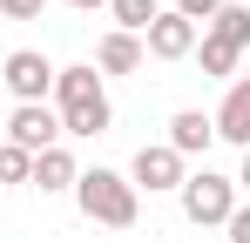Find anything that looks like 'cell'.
Returning a JSON list of instances; mask_svg holds the SVG:
<instances>
[{
	"mask_svg": "<svg viewBox=\"0 0 250 243\" xmlns=\"http://www.w3.org/2000/svg\"><path fill=\"white\" fill-rule=\"evenodd\" d=\"M54 115H61V135H102L115 108H108V88L95 68H54Z\"/></svg>",
	"mask_w": 250,
	"mask_h": 243,
	"instance_id": "obj_1",
	"label": "cell"
},
{
	"mask_svg": "<svg viewBox=\"0 0 250 243\" xmlns=\"http://www.w3.org/2000/svg\"><path fill=\"white\" fill-rule=\"evenodd\" d=\"M75 202H82L88 223H108V230H128V223L142 216L135 182L115 176V169H82V176H75Z\"/></svg>",
	"mask_w": 250,
	"mask_h": 243,
	"instance_id": "obj_2",
	"label": "cell"
},
{
	"mask_svg": "<svg viewBox=\"0 0 250 243\" xmlns=\"http://www.w3.org/2000/svg\"><path fill=\"white\" fill-rule=\"evenodd\" d=\"M244 47H250V7H223L209 20V34L196 40V61H203V75H237Z\"/></svg>",
	"mask_w": 250,
	"mask_h": 243,
	"instance_id": "obj_3",
	"label": "cell"
},
{
	"mask_svg": "<svg viewBox=\"0 0 250 243\" xmlns=\"http://www.w3.org/2000/svg\"><path fill=\"white\" fill-rule=\"evenodd\" d=\"M183 216L189 223H230V209H237V182L230 176H216V169H196V176H183Z\"/></svg>",
	"mask_w": 250,
	"mask_h": 243,
	"instance_id": "obj_4",
	"label": "cell"
},
{
	"mask_svg": "<svg viewBox=\"0 0 250 243\" xmlns=\"http://www.w3.org/2000/svg\"><path fill=\"white\" fill-rule=\"evenodd\" d=\"M0 142H14V149L41 156V149H54V142H61V115H54V108H41V101H21V108L7 115V128H0Z\"/></svg>",
	"mask_w": 250,
	"mask_h": 243,
	"instance_id": "obj_5",
	"label": "cell"
},
{
	"mask_svg": "<svg viewBox=\"0 0 250 243\" xmlns=\"http://www.w3.org/2000/svg\"><path fill=\"white\" fill-rule=\"evenodd\" d=\"M0 81L14 88V101H41L47 88H54V68H47V54H34V47H14L0 61Z\"/></svg>",
	"mask_w": 250,
	"mask_h": 243,
	"instance_id": "obj_6",
	"label": "cell"
},
{
	"mask_svg": "<svg viewBox=\"0 0 250 243\" xmlns=\"http://www.w3.org/2000/svg\"><path fill=\"white\" fill-rule=\"evenodd\" d=\"M142 54H156V61H189V54H196V20H183V14H156L149 34H142Z\"/></svg>",
	"mask_w": 250,
	"mask_h": 243,
	"instance_id": "obj_7",
	"label": "cell"
},
{
	"mask_svg": "<svg viewBox=\"0 0 250 243\" xmlns=\"http://www.w3.org/2000/svg\"><path fill=\"white\" fill-rule=\"evenodd\" d=\"M183 176H189V169H183V156H176L169 142L142 149L135 169H128V182H135V189H149V196H156V189H183Z\"/></svg>",
	"mask_w": 250,
	"mask_h": 243,
	"instance_id": "obj_8",
	"label": "cell"
},
{
	"mask_svg": "<svg viewBox=\"0 0 250 243\" xmlns=\"http://www.w3.org/2000/svg\"><path fill=\"white\" fill-rule=\"evenodd\" d=\"M216 135L223 142H237V149H250V75L244 81H230V95H223V108H216Z\"/></svg>",
	"mask_w": 250,
	"mask_h": 243,
	"instance_id": "obj_9",
	"label": "cell"
},
{
	"mask_svg": "<svg viewBox=\"0 0 250 243\" xmlns=\"http://www.w3.org/2000/svg\"><path fill=\"white\" fill-rule=\"evenodd\" d=\"M209 135H216V122H209L203 108H183V115L169 122V149H176V156H203Z\"/></svg>",
	"mask_w": 250,
	"mask_h": 243,
	"instance_id": "obj_10",
	"label": "cell"
},
{
	"mask_svg": "<svg viewBox=\"0 0 250 243\" xmlns=\"http://www.w3.org/2000/svg\"><path fill=\"white\" fill-rule=\"evenodd\" d=\"M95 68H102V75H135V68H142V34H102Z\"/></svg>",
	"mask_w": 250,
	"mask_h": 243,
	"instance_id": "obj_11",
	"label": "cell"
},
{
	"mask_svg": "<svg viewBox=\"0 0 250 243\" xmlns=\"http://www.w3.org/2000/svg\"><path fill=\"white\" fill-rule=\"evenodd\" d=\"M75 176H82V169H75V156H68L61 142L34 156V189H75Z\"/></svg>",
	"mask_w": 250,
	"mask_h": 243,
	"instance_id": "obj_12",
	"label": "cell"
},
{
	"mask_svg": "<svg viewBox=\"0 0 250 243\" xmlns=\"http://www.w3.org/2000/svg\"><path fill=\"white\" fill-rule=\"evenodd\" d=\"M108 14H115V34H149V20L163 7L156 0H108Z\"/></svg>",
	"mask_w": 250,
	"mask_h": 243,
	"instance_id": "obj_13",
	"label": "cell"
},
{
	"mask_svg": "<svg viewBox=\"0 0 250 243\" xmlns=\"http://www.w3.org/2000/svg\"><path fill=\"white\" fill-rule=\"evenodd\" d=\"M0 182H34V156L14 149V142H0Z\"/></svg>",
	"mask_w": 250,
	"mask_h": 243,
	"instance_id": "obj_14",
	"label": "cell"
},
{
	"mask_svg": "<svg viewBox=\"0 0 250 243\" xmlns=\"http://www.w3.org/2000/svg\"><path fill=\"white\" fill-rule=\"evenodd\" d=\"M223 7H230V0H176V14H183V20H196V27H209Z\"/></svg>",
	"mask_w": 250,
	"mask_h": 243,
	"instance_id": "obj_15",
	"label": "cell"
},
{
	"mask_svg": "<svg viewBox=\"0 0 250 243\" xmlns=\"http://www.w3.org/2000/svg\"><path fill=\"white\" fill-rule=\"evenodd\" d=\"M41 7H47V0H0L7 20H41Z\"/></svg>",
	"mask_w": 250,
	"mask_h": 243,
	"instance_id": "obj_16",
	"label": "cell"
},
{
	"mask_svg": "<svg viewBox=\"0 0 250 243\" xmlns=\"http://www.w3.org/2000/svg\"><path fill=\"white\" fill-rule=\"evenodd\" d=\"M223 230H230V243H250V202L230 209V223H223Z\"/></svg>",
	"mask_w": 250,
	"mask_h": 243,
	"instance_id": "obj_17",
	"label": "cell"
},
{
	"mask_svg": "<svg viewBox=\"0 0 250 243\" xmlns=\"http://www.w3.org/2000/svg\"><path fill=\"white\" fill-rule=\"evenodd\" d=\"M68 7H88V14H95V7H108V0H68Z\"/></svg>",
	"mask_w": 250,
	"mask_h": 243,
	"instance_id": "obj_18",
	"label": "cell"
},
{
	"mask_svg": "<svg viewBox=\"0 0 250 243\" xmlns=\"http://www.w3.org/2000/svg\"><path fill=\"white\" fill-rule=\"evenodd\" d=\"M237 182H244V189H250V149H244V176H237Z\"/></svg>",
	"mask_w": 250,
	"mask_h": 243,
	"instance_id": "obj_19",
	"label": "cell"
}]
</instances>
